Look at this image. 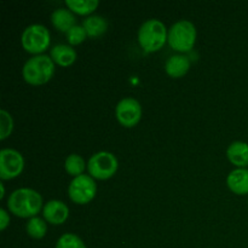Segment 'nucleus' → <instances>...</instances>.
<instances>
[{"label":"nucleus","mask_w":248,"mask_h":248,"mask_svg":"<svg viewBox=\"0 0 248 248\" xmlns=\"http://www.w3.org/2000/svg\"><path fill=\"white\" fill-rule=\"evenodd\" d=\"M43 198L38 191L29 188L15 190L7 200L10 212L21 218H34L41 210Z\"/></svg>","instance_id":"1"},{"label":"nucleus","mask_w":248,"mask_h":248,"mask_svg":"<svg viewBox=\"0 0 248 248\" xmlns=\"http://www.w3.org/2000/svg\"><path fill=\"white\" fill-rule=\"evenodd\" d=\"M167 29L161 21L150 18L140 26L138 31V41L145 52L159 51L167 40Z\"/></svg>","instance_id":"2"},{"label":"nucleus","mask_w":248,"mask_h":248,"mask_svg":"<svg viewBox=\"0 0 248 248\" xmlns=\"http://www.w3.org/2000/svg\"><path fill=\"white\" fill-rule=\"evenodd\" d=\"M55 73V62L46 55L29 58L23 67V78L31 85L46 84Z\"/></svg>","instance_id":"3"},{"label":"nucleus","mask_w":248,"mask_h":248,"mask_svg":"<svg viewBox=\"0 0 248 248\" xmlns=\"http://www.w3.org/2000/svg\"><path fill=\"white\" fill-rule=\"evenodd\" d=\"M170 46L179 52H188L194 47L196 40V28L190 21L182 19L170 28L167 36Z\"/></svg>","instance_id":"4"},{"label":"nucleus","mask_w":248,"mask_h":248,"mask_svg":"<svg viewBox=\"0 0 248 248\" xmlns=\"http://www.w3.org/2000/svg\"><path fill=\"white\" fill-rule=\"evenodd\" d=\"M22 45L27 52L41 53L50 45V33L45 26L31 24L22 33Z\"/></svg>","instance_id":"5"},{"label":"nucleus","mask_w":248,"mask_h":248,"mask_svg":"<svg viewBox=\"0 0 248 248\" xmlns=\"http://www.w3.org/2000/svg\"><path fill=\"white\" fill-rule=\"evenodd\" d=\"M118 166L115 155L109 152H99L90 157L87 170L91 177L103 181L113 177L118 170Z\"/></svg>","instance_id":"6"},{"label":"nucleus","mask_w":248,"mask_h":248,"mask_svg":"<svg viewBox=\"0 0 248 248\" xmlns=\"http://www.w3.org/2000/svg\"><path fill=\"white\" fill-rule=\"evenodd\" d=\"M96 191L97 186L93 178L91 176H87V174L75 177L72 183L69 184V189H68L70 200L75 203H79V205L89 203L94 198Z\"/></svg>","instance_id":"7"},{"label":"nucleus","mask_w":248,"mask_h":248,"mask_svg":"<svg viewBox=\"0 0 248 248\" xmlns=\"http://www.w3.org/2000/svg\"><path fill=\"white\" fill-rule=\"evenodd\" d=\"M24 160L21 153L5 148L0 152V178L12 179L22 173Z\"/></svg>","instance_id":"8"},{"label":"nucleus","mask_w":248,"mask_h":248,"mask_svg":"<svg viewBox=\"0 0 248 248\" xmlns=\"http://www.w3.org/2000/svg\"><path fill=\"white\" fill-rule=\"evenodd\" d=\"M116 119L119 123L125 127H133L138 124L142 116V108H140V102L136 101L135 98L121 99L118 103L115 109Z\"/></svg>","instance_id":"9"},{"label":"nucleus","mask_w":248,"mask_h":248,"mask_svg":"<svg viewBox=\"0 0 248 248\" xmlns=\"http://www.w3.org/2000/svg\"><path fill=\"white\" fill-rule=\"evenodd\" d=\"M43 213L48 223L53 225H60L67 220L69 216V208L62 201L51 200L44 206Z\"/></svg>","instance_id":"10"},{"label":"nucleus","mask_w":248,"mask_h":248,"mask_svg":"<svg viewBox=\"0 0 248 248\" xmlns=\"http://www.w3.org/2000/svg\"><path fill=\"white\" fill-rule=\"evenodd\" d=\"M229 161L239 169L248 167V144L241 140L232 142L227 150Z\"/></svg>","instance_id":"11"},{"label":"nucleus","mask_w":248,"mask_h":248,"mask_svg":"<svg viewBox=\"0 0 248 248\" xmlns=\"http://www.w3.org/2000/svg\"><path fill=\"white\" fill-rule=\"evenodd\" d=\"M228 186L237 195L248 194V169H236L227 178Z\"/></svg>","instance_id":"12"},{"label":"nucleus","mask_w":248,"mask_h":248,"mask_svg":"<svg viewBox=\"0 0 248 248\" xmlns=\"http://www.w3.org/2000/svg\"><path fill=\"white\" fill-rule=\"evenodd\" d=\"M50 57L58 65L68 67V65H72L77 60V51L72 46L60 44V45H56L51 48Z\"/></svg>","instance_id":"13"},{"label":"nucleus","mask_w":248,"mask_h":248,"mask_svg":"<svg viewBox=\"0 0 248 248\" xmlns=\"http://www.w3.org/2000/svg\"><path fill=\"white\" fill-rule=\"evenodd\" d=\"M189 68H190V61L188 60V57L182 55L172 56L165 64L166 73L172 78L183 77L188 73Z\"/></svg>","instance_id":"14"},{"label":"nucleus","mask_w":248,"mask_h":248,"mask_svg":"<svg viewBox=\"0 0 248 248\" xmlns=\"http://www.w3.org/2000/svg\"><path fill=\"white\" fill-rule=\"evenodd\" d=\"M51 22H52L56 29H58L60 31H65V33L70 31L74 26H77L75 24V17L72 14V11L67 9H62V7L52 12Z\"/></svg>","instance_id":"15"},{"label":"nucleus","mask_w":248,"mask_h":248,"mask_svg":"<svg viewBox=\"0 0 248 248\" xmlns=\"http://www.w3.org/2000/svg\"><path fill=\"white\" fill-rule=\"evenodd\" d=\"M82 27L86 31L87 35L91 38H98V36L103 35L108 29V23H107L106 18L102 16H89L84 19L82 22Z\"/></svg>","instance_id":"16"},{"label":"nucleus","mask_w":248,"mask_h":248,"mask_svg":"<svg viewBox=\"0 0 248 248\" xmlns=\"http://www.w3.org/2000/svg\"><path fill=\"white\" fill-rule=\"evenodd\" d=\"M68 9L79 15H89L98 7L97 0H65Z\"/></svg>","instance_id":"17"},{"label":"nucleus","mask_w":248,"mask_h":248,"mask_svg":"<svg viewBox=\"0 0 248 248\" xmlns=\"http://www.w3.org/2000/svg\"><path fill=\"white\" fill-rule=\"evenodd\" d=\"M85 161L80 155L72 154L65 159L64 162V169L70 176L79 177L81 176L82 172L85 171Z\"/></svg>","instance_id":"18"},{"label":"nucleus","mask_w":248,"mask_h":248,"mask_svg":"<svg viewBox=\"0 0 248 248\" xmlns=\"http://www.w3.org/2000/svg\"><path fill=\"white\" fill-rule=\"evenodd\" d=\"M47 232V225L41 218L34 217L27 223V232L33 239H43Z\"/></svg>","instance_id":"19"},{"label":"nucleus","mask_w":248,"mask_h":248,"mask_svg":"<svg viewBox=\"0 0 248 248\" xmlns=\"http://www.w3.org/2000/svg\"><path fill=\"white\" fill-rule=\"evenodd\" d=\"M55 248H87L82 240L74 234H64L58 239Z\"/></svg>","instance_id":"20"},{"label":"nucleus","mask_w":248,"mask_h":248,"mask_svg":"<svg viewBox=\"0 0 248 248\" xmlns=\"http://www.w3.org/2000/svg\"><path fill=\"white\" fill-rule=\"evenodd\" d=\"M14 128V121H12L11 115L6 110H0V140H6L12 132Z\"/></svg>","instance_id":"21"},{"label":"nucleus","mask_w":248,"mask_h":248,"mask_svg":"<svg viewBox=\"0 0 248 248\" xmlns=\"http://www.w3.org/2000/svg\"><path fill=\"white\" fill-rule=\"evenodd\" d=\"M65 34H67L68 43H69L70 45H79V44H81L87 36L86 31H85V28L82 26H74Z\"/></svg>","instance_id":"22"},{"label":"nucleus","mask_w":248,"mask_h":248,"mask_svg":"<svg viewBox=\"0 0 248 248\" xmlns=\"http://www.w3.org/2000/svg\"><path fill=\"white\" fill-rule=\"evenodd\" d=\"M0 216H1V222H0V229L1 230H5L6 229V227L9 225L10 223V217L9 215H7V212L5 210H0Z\"/></svg>","instance_id":"23"},{"label":"nucleus","mask_w":248,"mask_h":248,"mask_svg":"<svg viewBox=\"0 0 248 248\" xmlns=\"http://www.w3.org/2000/svg\"><path fill=\"white\" fill-rule=\"evenodd\" d=\"M0 186H1V194H0V199H2L4 198V194H5V188L2 184H0Z\"/></svg>","instance_id":"24"}]
</instances>
